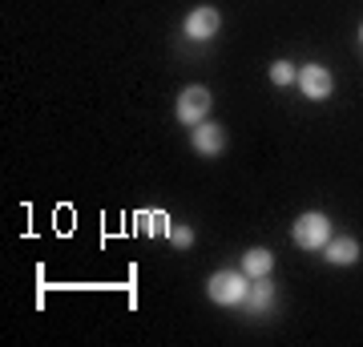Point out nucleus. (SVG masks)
I'll return each mask as SVG.
<instances>
[{
  "label": "nucleus",
  "instance_id": "obj_3",
  "mask_svg": "<svg viewBox=\"0 0 363 347\" xmlns=\"http://www.w3.org/2000/svg\"><path fill=\"white\" fill-rule=\"evenodd\" d=\"M210 105H214V97H210L206 85H186V89L178 93V105H174V114H178L182 126H198V121H206Z\"/></svg>",
  "mask_w": 363,
  "mask_h": 347
},
{
  "label": "nucleus",
  "instance_id": "obj_10",
  "mask_svg": "<svg viewBox=\"0 0 363 347\" xmlns=\"http://www.w3.org/2000/svg\"><path fill=\"white\" fill-rule=\"evenodd\" d=\"M138 226H142V234L169 231V214H157V210H138Z\"/></svg>",
  "mask_w": 363,
  "mask_h": 347
},
{
  "label": "nucleus",
  "instance_id": "obj_13",
  "mask_svg": "<svg viewBox=\"0 0 363 347\" xmlns=\"http://www.w3.org/2000/svg\"><path fill=\"white\" fill-rule=\"evenodd\" d=\"M359 40H363V25H359Z\"/></svg>",
  "mask_w": 363,
  "mask_h": 347
},
{
  "label": "nucleus",
  "instance_id": "obj_6",
  "mask_svg": "<svg viewBox=\"0 0 363 347\" xmlns=\"http://www.w3.org/2000/svg\"><path fill=\"white\" fill-rule=\"evenodd\" d=\"M190 145H194L202 158H214V154H222L226 133H222V126H214V121H198V126L190 129Z\"/></svg>",
  "mask_w": 363,
  "mask_h": 347
},
{
  "label": "nucleus",
  "instance_id": "obj_1",
  "mask_svg": "<svg viewBox=\"0 0 363 347\" xmlns=\"http://www.w3.org/2000/svg\"><path fill=\"white\" fill-rule=\"evenodd\" d=\"M247 270H214L206 283V295L210 303H218V307H238V303H247Z\"/></svg>",
  "mask_w": 363,
  "mask_h": 347
},
{
  "label": "nucleus",
  "instance_id": "obj_9",
  "mask_svg": "<svg viewBox=\"0 0 363 347\" xmlns=\"http://www.w3.org/2000/svg\"><path fill=\"white\" fill-rule=\"evenodd\" d=\"M274 267V255L267 250V246H250L247 255H242V270H247L250 279H262V275H271Z\"/></svg>",
  "mask_w": 363,
  "mask_h": 347
},
{
  "label": "nucleus",
  "instance_id": "obj_8",
  "mask_svg": "<svg viewBox=\"0 0 363 347\" xmlns=\"http://www.w3.org/2000/svg\"><path fill=\"white\" fill-rule=\"evenodd\" d=\"M271 303H274V283H271V275H262V279H255V287L247 291V303H242V307L255 311V315H262Z\"/></svg>",
  "mask_w": 363,
  "mask_h": 347
},
{
  "label": "nucleus",
  "instance_id": "obj_12",
  "mask_svg": "<svg viewBox=\"0 0 363 347\" xmlns=\"http://www.w3.org/2000/svg\"><path fill=\"white\" fill-rule=\"evenodd\" d=\"M169 243H174V246H182V250H186V246H190V243H194V231H190V226H169Z\"/></svg>",
  "mask_w": 363,
  "mask_h": 347
},
{
  "label": "nucleus",
  "instance_id": "obj_7",
  "mask_svg": "<svg viewBox=\"0 0 363 347\" xmlns=\"http://www.w3.org/2000/svg\"><path fill=\"white\" fill-rule=\"evenodd\" d=\"M323 255L331 267H351L355 258H359V238H351V234H339V238H331V243L323 246Z\"/></svg>",
  "mask_w": 363,
  "mask_h": 347
},
{
  "label": "nucleus",
  "instance_id": "obj_2",
  "mask_svg": "<svg viewBox=\"0 0 363 347\" xmlns=\"http://www.w3.org/2000/svg\"><path fill=\"white\" fill-rule=\"evenodd\" d=\"M295 246L298 250H323L331 243V219H327L323 210H307V214H298L295 219Z\"/></svg>",
  "mask_w": 363,
  "mask_h": 347
},
{
  "label": "nucleus",
  "instance_id": "obj_4",
  "mask_svg": "<svg viewBox=\"0 0 363 347\" xmlns=\"http://www.w3.org/2000/svg\"><path fill=\"white\" fill-rule=\"evenodd\" d=\"M298 89H303V97H311V101H327L331 89H335V77H331V69H323V65H303L298 69Z\"/></svg>",
  "mask_w": 363,
  "mask_h": 347
},
{
  "label": "nucleus",
  "instance_id": "obj_11",
  "mask_svg": "<svg viewBox=\"0 0 363 347\" xmlns=\"http://www.w3.org/2000/svg\"><path fill=\"white\" fill-rule=\"evenodd\" d=\"M271 81L274 85H298V69L291 61H274L271 65Z\"/></svg>",
  "mask_w": 363,
  "mask_h": 347
},
{
  "label": "nucleus",
  "instance_id": "obj_5",
  "mask_svg": "<svg viewBox=\"0 0 363 347\" xmlns=\"http://www.w3.org/2000/svg\"><path fill=\"white\" fill-rule=\"evenodd\" d=\"M218 28H222V16H218V9H210V4H202V9H194V13L186 16V37L190 40L218 37Z\"/></svg>",
  "mask_w": 363,
  "mask_h": 347
}]
</instances>
